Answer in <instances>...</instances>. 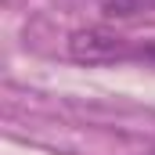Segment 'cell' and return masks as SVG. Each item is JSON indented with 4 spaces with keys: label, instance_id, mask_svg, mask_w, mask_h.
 I'll return each mask as SVG.
<instances>
[{
    "label": "cell",
    "instance_id": "obj_1",
    "mask_svg": "<svg viewBox=\"0 0 155 155\" xmlns=\"http://www.w3.org/2000/svg\"><path fill=\"white\" fill-rule=\"evenodd\" d=\"M69 58L79 65H116L134 61V36H123L108 25H87L69 36Z\"/></svg>",
    "mask_w": 155,
    "mask_h": 155
},
{
    "label": "cell",
    "instance_id": "obj_2",
    "mask_svg": "<svg viewBox=\"0 0 155 155\" xmlns=\"http://www.w3.org/2000/svg\"><path fill=\"white\" fill-rule=\"evenodd\" d=\"M152 7H155V0H105L101 4V11L108 18H134V15L152 11Z\"/></svg>",
    "mask_w": 155,
    "mask_h": 155
},
{
    "label": "cell",
    "instance_id": "obj_3",
    "mask_svg": "<svg viewBox=\"0 0 155 155\" xmlns=\"http://www.w3.org/2000/svg\"><path fill=\"white\" fill-rule=\"evenodd\" d=\"M134 61L155 65V36H141V40H134Z\"/></svg>",
    "mask_w": 155,
    "mask_h": 155
}]
</instances>
